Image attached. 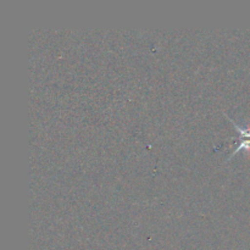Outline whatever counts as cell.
I'll return each mask as SVG.
<instances>
[{"instance_id": "6da1fadb", "label": "cell", "mask_w": 250, "mask_h": 250, "mask_svg": "<svg viewBox=\"0 0 250 250\" xmlns=\"http://www.w3.org/2000/svg\"><path fill=\"white\" fill-rule=\"evenodd\" d=\"M229 120L233 122V125H234V127H236L237 131L241 133V143H239V146L234 149L233 153L231 154V156H229V158H232L234 154H237L239 150H242V149H244V150H250V127H242V126H239L238 124H236V122H234L232 119H229Z\"/></svg>"}]
</instances>
